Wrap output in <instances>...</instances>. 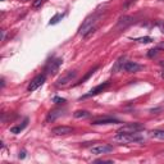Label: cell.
I'll list each match as a JSON object with an SVG mask.
<instances>
[{
	"label": "cell",
	"instance_id": "1",
	"mask_svg": "<svg viewBox=\"0 0 164 164\" xmlns=\"http://www.w3.org/2000/svg\"><path fill=\"white\" fill-rule=\"evenodd\" d=\"M99 17H100V13H99V12H95L94 14H91V16L87 17V18L83 21V23L81 25L80 30H78L80 34L85 36L90 30L96 28V23H97V21H99Z\"/></svg>",
	"mask_w": 164,
	"mask_h": 164
},
{
	"label": "cell",
	"instance_id": "2",
	"mask_svg": "<svg viewBox=\"0 0 164 164\" xmlns=\"http://www.w3.org/2000/svg\"><path fill=\"white\" fill-rule=\"evenodd\" d=\"M144 138L138 136V134H118L113 137V141L121 144H128V143H140Z\"/></svg>",
	"mask_w": 164,
	"mask_h": 164
},
{
	"label": "cell",
	"instance_id": "3",
	"mask_svg": "<svg viewBox=\"0 0 164 164\" xmlns=\"http://www.w3.org/2000/svg\"><path fill=\"white\" fill-rule=\"evenodd\" d=\"M144 129V126L140 123H128L118 129V134H137Z\"/></svg>",
	"mask_w": 164,
	"mask_h": 164
},
{
	"label": "cell",
	"instance_id": "4",
	"mask_svg": "<svg viewBox=\"0 0 164 164\" xmlns=\"http://www.w3.org/2000/svg\"><path fill=\"white\" fill-rule=\"evenodd\" d=\"M112 151H113V146L106 145V144L95 145L90 149V152L94 155H104V154H109V152H112Z\"/></svg>",
	"mask_w": 164,
	"mask_h": 164
},
{
	"label": "cell",
	"instance_id": "5",
	"mask_svg": "<svg viewBox=\"0 0 164 164\" xmlns=\"http://www.w3.org/2000/svg\"><path fill=\"white\" fill-rule=\"evenodd\" d=\"M76 76H77V72H76V71H69L67 73H64L63 76H60V77L57 80V86H65V85H68L69 82H72L76 78Z\"/></svg>",
	"mask_w": 164,
	"mask_h": 164
},
{
	"label": "cell",
	"instance_id": "6",
	"mask_svg": "<svg viewBox=\"0 0 164 164\" xmlns=\"http://www.w3.org/2000/svg\"><path fill=\"white\" fill-rule=\"evenodd\" d=\"M62 62H63L62 59H54V60L49 62L48 65H46V68H45V72H46L48 74H55V73L58 72L59 67H60Z\"/></svg>",
	"mask_w": 164,
	"mask_h": 164
},
{
	"label": "cell",
	"instance_id": "7",
	"mask_svg": "<svg viewBox=\"0 0 164 164\" xmlns=\"http://www.w3.org/2000/svg\"><path fill=\"white\" fill-rule=\"evenodd\" d=\"M110 85L109 82H104V83H101V85H99V86H96L95 89H92L90 92H87L86 95H83V96H81L80 97V100H82V99H87V97H91V96H95V95H97V94H100V92H103L106 87Z\"/></svg>",
	"mask_w": 164,
	"mask_h": 164
},
{
	"label": "cell",
	"instance_id": "8",
	"mask_svg": "<svg viewBox=\"0 0 164 164\" xmlns=\"http://www.w3.org/2000/svg\"><path fill=\"white\" fill-rule=\"evenodd\" d=\"M45 82V74H40V76H37V77H35L34 80L31 81V83L28 85V91L30 92H32V91H35V90H37L39 87Z\"/></svg>",
	"mask_w": 164,
	"mask_h": 164
},
{
	"label": "cell",
	"instance_id": "9",
	"mask_svg": "<svg viewBox=\"0 0 164 164\" xmlns=\"http://www.w3.org/2000/svg\"><path fill=\"white\" fill-rule=\"evenodd\" d=\"M72 132H73V128L69 126H58V127L51 129V134L55 135V136H65V135H69Z\"/></svg>",
	"mask_w": 164,
	"mask_h": 164
},
{
	"label": "cell",
	"instance_id": "10",
	"mask_svg": "<svg viewBox=\"0 0 164 164\" xmlns=\"http://www.w3.org/2000/svg\"><path fill=\"white\" fill-rule=\"evenodd\" d=\"M115 123H119L118 119L115 118H110V117H104V118H100V119H95L92 122L94 126H99V124H115Z\"/></svg>",
	"mask_w": 164,
	"mask_h": 164
},
{
	"label": "cell",
	"instance_id": "11",
	"mask_svg": "<svg viewBox=\"0 0 164 164\" xmlns=\"http://www.w3.org/2000/svg\"><path fill=\"white\" fill-rule=\"evenodd\" d=\"M123 69L126 72H128V73H136V72H138L141 69V65L135 63V62H127L123 65Z\"/></svg>",
	"mask_w": 164,
	"mask_h": 164
},
{
	"label": "cell",
	"instance_id": "12",
	"mask_svg": "<svg viewBox=\"0 0 164 164\" xmlns=\"http://www.w3.org/2000/svg\"><path fill=\"white\" fill-rule=\"evenodd\" d=\"M134 23V18L132 17H129V16H124V17H122L121 19L118 21V28H126L127 26H129V25H132Z\"/></svg>",
	"mask_w": 164,
	"mask_h": 164
},
{
	"label": "cell",
	"instance_id": "13",
	"mask_svg": "<svg viewBox=\"0 0 164 164\" xmlns=\"http://www.w3.org/2000/svg\"><path fill=\"white\" fill-rule=\"evenodd\" d=\"M149 136L151 138H157V140H164V129H152L149 132Z\"/></svg>",
	"mask_w": 164,
	"mask_h": 164
},
{
	"label": "cell",
	"instance_id": "14",
	"mask_svg": "<svg viewBox=\"0 0 164 164\" xmlns=\"http://www.w3.org/2000/svg\"><path fill=\"white\" fill-rule=\"evenodd\" d=\"M60 115H63V110H62V109H54V110H51L49 113V115H48V122L55 121V119L58 117H60Z\"/></svg>",
	"mask_w": 164,
	"mask_h": 164
},
{
	"label": "cell",
	"instance_id": "15",
	"mask_svg": "<svg viewBox=\"0 0 164 164\" xmlns=\"http://www.w3.org/2000/svg\"><path fill=\"white\" fill-rule=\"evenodd\" d=\"M27 123H28V119H25L23 123H22L21 126H16V127H12V128H10V132H12V134H19L21 131H23V129L26 128Z\"/></svg>",
	"mask_w": 164,
	"mask_h": 164
},
{
	"label": "cell",
	"instance_id": "16",
	"mask_svg": "<svg viewBox=\"0 0 164 164\" xmlns=\"http://www.w3.org/2000/svg\"><path fill=\"white\" fill-rule=\"evenodd\" d=\"M74 118H87L90 115V113L87 112V110H77V112H74Z\"/></svg>",
	"mask_w": 164,
	"mask_h": 164
},
{
	"label": "cell",
	"instance_id": "17",
	"mask_svg": "<svg viewBox=\"0 0 164 164\" xmlns=\"http://www.w3.org/2000/svg\"><path fill=\"white\" fill-rule=\"evenodd\" d=\"M63 17H64V14H60V13L55 14V16H54V17L50 19V25H57V23H58V22H59Z\"/></svg>",
	"mask_w": 164,
	"mask_h": 164
},
{
	"label": "cell",
	"instance_id": "18",
	"mask_svg": "<svg viewBox=\"0 0 164 164\" xmlns=\"http://www.w3.org/2000/svg\"><path fill=\"white\" fill-rule=\"evenodd\" d=\"M158 51H159L158 48H155V49H150L149 53H148V57H149V58H154V57H157V55H158Z\"/></svg>",
	"mask_w": 164,
	"mask_h": 164
},
{
	"label": "cell",
	"instance_id": "19",
	"mask_svg": "<svg viewBox=\"0 0 164 164\" xmlns=\"http://www.w3.org/2000/svg\"><path fill=\"white\" fill-rule=\"evenodd\" d=\"M136 41H137V42H141V44H148V42H151L152 39L149 37V36H146V37H140V39H137Z\"/></svg>",
	"mask_w": 164,
	"mask_h": 164
},
{
	"label": "cell",
	"instance_id": "20",
	"mask_svg": "<svg viewBox=\"0 0 164 164\" xmlns=\"http://www.w3.org/2000/svg\"><path fill=\"white\" fill-rule=\"evenodd\" d=\"M53 103H55V104H64L65 103V99H63V97H59V96H55V97H53Z\"/></svg>",
	"mask_w": 164,
	"mask_h": 164
},
{
	"label": "cell",
	"instance_id": "21",
	"mask_svg": "<svg viewBox=\"0 0 164 164\" xmlns=\"http://www.w3.org/2000/svg\"><path fill=\"white\" fill-rule=\"evenodd\" d=\"M42 3H44V0H35L34 4H32V7H34V8H39Z\"/></svg>",
	"mask_w": 164,
	"mask_h": 164
},
{
	"label": "cell",
	"instance_id": "22",
	"mask_svg": "<svg viewBox=\"0 0 164 164\" xmlns=\"http://www.w3.org/2000/svg\"><path fill=\"white\" fill-rule=\"evenodd\" d=\"M18 158H19V159H25V158H26V150H22V151H19V155H18Z\"/></svg>",
	"mask_w": 164,
	"mask_h": 164
},
{
	"label": "cell",
	"instance_id": "23",
	"mask_svg": "<svg viewBox=\"0 0 164 164\" xmlns=\"http://www.w3.org/2000/svg\"><path fill=\"white\" fill-rule=\"evenodd\" d=\"M132 3H135V0H127V2L124 3V5H123V7H124V8H128V7H129V4H132Z\"/></svg>",
	"mask_w": 164,
	"mask_h": 164
},
{
	"label": "cell",
	"instance_id": "24",
	"mask_svg": "<svg viewBox=\"0 0 164 164\" xmlns=\"http://www.w3.org/2000/svg\"><path fill=\"white\" fill-rule=\"evenodd\" d=\"M162 31H163V32H164V26H163V27H162Z\"/></svg>",
	"mask_w": 164,
	"mask_h": 164
},
{
	"label": "cell",
	"instance_id": "25",
	"mask_svg": "<svg viewBox=\"0 0 164 164\" xmlns=\"http://www.w3.org/2000/svg\"><path fill=\"white\" fill-rule=\"evenodd\" d=\"M159 2H164V0H159Z\"/></svg>",
	"mask_w": 164,
	"mask_h": 164
}]
</instances>
